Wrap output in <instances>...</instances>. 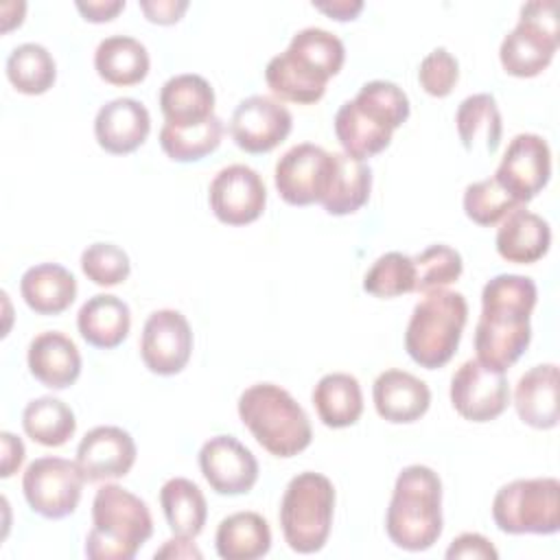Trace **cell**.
<instances>
[{
	"label": "cell",
	"mask_w": 560,
	"mask_h": 560,
	"mask_svg": "<svg viewBox=\"0 0 560 560\" xmlns=\"http://www.w3.org/2000/svg\"><path fill=\"white\" fill-rule=\"evenodd\" d=\"M536 298V282L527 276L499 273L486 282L475 326L477 361L505 372L521 359L532 339L529 317Z\"/></svg>",
	"instance_id": "1"
},
{
	"label": "cell",
	"mask_w": 560,
	"mask_h": 560,
	"mask_svg": "<svg viewBox=\"0 0 560 560\" xmlns=\"http://www.w3.org/2000/svg\"><path fill=\"white\" fill-rule=\"evenodd\" d=\"M346 59L343 42L319 26L298 31L287 50L271 57L265 68L269 90L291 103H315L324 96L326 83Z\"/></svg>",
	"instance_id": "2"
},
{
	"label": "cell",
	"mask_w": 560,
	"mask_h": 560,
	"mask_svg": "<svg viewBox=\"0 0 560 560\" xmlns=\"http://www.w3.org/2000/svg\"><path fill=\"white\" fill-rule=\"evenodd\" d=\"M409 118V98L392 81L374 79L359 88L335 114V136L343 153L363 160L381 153L392 142L394 129Z\"/></svg>",
	"instance_id": "3"
},
{
	"label": "cell",
	"mask_w": 560,
	"mask_h": 560,
	"mask_svg": "<svg viewBox=\"0 0 560 560\" xmlns=\"http://www.w3.org/2000/svg\"><path fill=\"white\" fill-rule=\"evenodd\" d=\"M389 540L405 551H424L442 534V481L422 464L405 466L394 483L385 514Z\"/></svg>",
	"instance_id": "4"
},
{
	"label": "cell",
	"mask_w": 560,
	"mask_h": 560,
	"mask_svg": "<svg viewBox=\"0 0 560 560\" xmlns=\"http://www.w3.org/2000/svg\"><path fill=\"white\" fill-rule=\"evenodd\" d=\"M153 534L147 503L118 483H105L92 501V529L85 538L90 560H131Z\"/></svg>",
	"instance_id": "5"
},
{
	"label": "cell",
	"mask_w": 560,
	"mask_h": 560,
	"mask_svg": "<svg viewBox=\"0 0 560 560\" xmlns=\"http://www.w3.org/2000/svg\"><path fill=\"white\" fill-rule=\"evenodd\" d=\"M238 418L256 442L276 457H293L313 440L306 411L287 389L273 383L247 387L238 396Z\"/></svg>",
	"instance_id": "6"
},
{
	"label": "cell",
	"mask_w": 560,
	"mask_h": 560,
	"mask_svg": "<svg viewBox=\"0 0 560 560\" xmlns=\"http://www.w3.org/2000/svg\"><path fill=\"white\" fill-rule=\"evenodd\" d=\"M468 319V304L459 291L438 289L424 293L413 306L407 330V354L427 370L446 365L462 339Z\"/></svg>",
	"instance_id": "7"
},
{
	"label": "cell",
	"mask_w": 560,
	"mask_h": 560,
	"mask_svg": "<svg viewBox=\"0 0 560 560\" xmlns=\"http://www.w3.org/2000/svg\"><path fill=\"white\" fill-rule=\"evenodd\" d=\"M332 512V481L315 470L298 472L287 483L280 503V527L287 545L298 553L319 551L328 540Z\"/></svg>",
	"instance_id": "8"
},
{
	"label": "cell",
	"mask_w": 560,
	"mask_h": 560,
	"mask_svg": "<svg viewBox=\"0 0 560 560\" xmlns=\"http://www.w3.org/2000/svg\"><path fill=\"white\" fill-rule=\"evenodd\" d=\"M492 518L505 534H556L560 529V481L534 477L501 486L492 499Z\"/></svg>",
	"instance_id": "9"
},
{
	"label": "cell",
	"mask_w": 560,
	"mask_h": 560,
	"mask_svg": "<svg viewBox=\"0 0 560 560\" xmlns=\"http://www.w3.org/2000/svg\"><path fill=\"white\" fill-rule=\"evenodd\" d=\"M558 18L553 0H534L521 7L516 26L503 37L499 59L512 77H536L558 50Z\"/></svg>",
	"instance_id": "10"
},
{
	"label": "cell",
	"mask_w": 560,
	"mask_h": 560,
	"mask_svg": "<svg viewBox=\"0 0 560 560\" xmlns=\"http://www.w3.org/2000/svg\"><path fill=\"white\" fill-rule=\"evenodd\" d=\"M85 477L77 462L44 455L33 459L22 475V492L31 510L44 518H63L81 501Z\"/></svg>",
	"instance_id": "11"
},
{
	"label": "cell",
	"mask_w": 560,
	"mask_h": 560,
	"mask_svg": "<svg viewBox=\"0 0 560 560\" xmlns=\"http://www.w3.org/2000/svg\"><path fill=\"white\" fill-rule=\"evenodd\" d=\"M335 155L313 142H300L276 162L273 182L280 197L291 206L322 203L332 179Z\"/></svg>",
	"instance_id": "12"
},
{
	"label": "cell",
	"mask_w": 560,
	"mask_h": 560,
	"mask_svg": "<svg viewBox=\"0 0 560 560\" xmlns=\"http://www.w3.org/2000/svg\"><path fill=\"white\" fill-rule=\"evenodd\" d=\"M448 394L455 411L470 422H490L510 402L505 372L488 368L477 359H468L455 370Z\"/></svg>",
	"instance_id": "13"
},
{
	"label": "cell",
	"mask_w": 560,
	"mask_h": 560,
	"mask_svg": "<svg viewBox=\"0 0 560 560\" xmlns=\"http://www.w3.org/2000/svg\"><path fill=\"white\" fill-rule=\"evenodd\" d=\"M549 175L551 151L547 140L538 133H518L510 140L492 177L525 206L547 186Z\"/></svg>",
	"instance_id": "14"
},
{
	"label": "cell",
	"mask_w": 560,
	"mask_h": 560,
	"mask_svg": "<svg viewBox=\"0 0 560 560\" xmlns=\"http://www.w3.org/2000/svg\"><path fill=\"white\" fill-rule=\"evenodd\" d=\"M208 201L214 217L225 225H247L256 221L267 203L262 177L247 164L221 168L208 188Z\"/></svg>",
	"instance_id": "15"
},
{
	"label": "cell",
	"mask_w": 560,
	"mask_h": 560,
	"mask_svg": "<svg viewBox=\"0 0 560 560\" xmlns=\"http://www.w3.org/2000/svg\"><path fill=\"white\" fill-rule=\"evenodd\" d=\"M192 352V330L188 319L175 308L153 311L140 337V357L144 365L162 376L177 374L186 368Z\"/></svg>",
	"instance_id": "16"
},
{
	"label": "cell",
	"mask_w": 560,
	"mask_h": 560,
	"mask_svg": "<svg viewBox=\"0 0 560 560\" xmlns=\"http://www.w3.org/2000/svg\"><path fill=\"white\" fill-rule=\"evenodd\" d=\"M293 127L291 112L276 98L254 94L243 98L230 120V133L238 149L267 153L276 149Z\"/></svg>",
	"instance_id": "17"
},
{
	"label": "cell",
	"mask_w": 560,
	"mask_h": 560,
	"mask_svg": "<svg viewBox=\"0 0 560 560\" xmlns=\"http://www.w3.org/2000/svg\"><path fill=\"white\" fill-rule=\"evenodd\" d=\"M199 468L219 494H245L258 479L254 453L234 435H214L199 448Z\"/></svg>",
	"instance_id": "18"
},
{
	"label": "cell",
	"mask_w": 560,
	"mask_h": 560,
	"mask_svg": "<svg viewBox=\"0 0 560 560\" xmlns=\"http://www.w3.org/2000/svg\"><path fill=\"white\" fill-rule=\"evenodd\" d=\"M136 442L129 431L101 424L81 438L74 462L85 481H107L125 477L136 462Z\"/></svg>",
	"instance_id": "19"
},
{
	"label": "cell",
	"mask_w": 560,
	"mask_h": 560,
	"mask_svg": "<svg viewBox=\"0 0 560 560\" xmlns=\"http://www.w3.org/2000/svg\"><path fill=\"white\" fill-rule=\"evenodd\" d=\"M151 131L147 107L129 96H118L98 107L94 118V136L101 149L114 155L136 151Z\"/></svg>",
	"instance_id": "20"
},
{
	"label": "cell",
	"mask_w": 560,
	"mask_h": 560,
	"mask_svg": "<svg viewBox=\"0 0 560 560\" xmlns=\"http://www.w3.org/2000/svg\"><path fill=\"white\" fill-rule=\"evenodd\" d=\"M376 413L394 424H409L420 420L429 405L431 392L424 381L405 370H385L372 385Z\"/></svg>",
	"instance_id": "21"
},
{
	"label": "cell",
	"mask_w": 560,
	"mask_h": 560,
	"mask_svg": "<svg viewBox=\"0 0 560 560\" xmlns=\"http://www.w3.org/2000/svg\"><path fill=\"white\" fill-rule=\"evenodd\" d=\"M26 361L31 374L50 389H66L81 374L79 348L59 330H46L33 337Z\"/></svg>",
	"instance_id": "22"
},
{
	"label": "cell",
	"mask_w": 560,
	"mask_h": 560,
	"mask_svg": "<svg viewBox=\"0 0 560 560\" xmlns=\"http://www.w3.org/2000/svg\"><path fill=\"white\" fill-rule=\"evenodd\" d=\"M160 109L171 127L201 125L214 116V90L201 74H175L160 90Z\"/></svg>",
	"instance_id": "23"
},
{
	"label": "cell",
	"mask_w": 560,
	"mask_h": 560,
	"mask_svg": "<svg viewBox=\"0 0 560 560\" xmlns=\"http://www.w3.org/2000/svg\"><path fill=\"white\" fill-rule=\"evenodd\" d=\"M494 245L503 260L529 265L547 254L551 245V228L540 214L521 206L501 221Z\"/></svg>",
	"instance_id": "24"
},
{
	"label": "cell",
	"mask_w": 560,
	"mask_h": 560,
	"mask_svg": "<svg viewBox=\"0 0 560 560\" xmlns=\"http://www.w3.org/2000/svg\"><path fill=\"white\" fill-rule=\"evenodd\" d=\"M514 407L518 418L534 429H553L558 424V365L538 363L516 383Z\"/></svg>",
	"instance_id": "25"
},
{
	"label": "cell",
	"mask_w": 560,
	"mask_h": 560,
	"mask_svg": "<svg viewBox=\"0 0 560 560\" xmlns=\"http://www.w3.org/2000/svg\"><path fill=\"white\" fill-rule=\"evenodd\" d=\"M77 328L90 346L109 350L120 346L129 335L131 311L120 298L112 293H96L79 308Z\"/></svg>",
	"instance_id": "26"
},
{
	"label": "cell",
	"mask_w": 560,
	"mask_h": 560,
	"mask_svg": "<svg viewBox=\"0 0 560 560\" xmlns=\"http://www.w3.org/2000/svg\"><path fill=\"white\" fill-rule=\"evenodd\" d=\"M20 293L37 315H59L74 302L77 280L63 265L39 262L22 273Z\"/></svg>",
	"instance_id": "27"
},
{
	"label": "cell",
	"mask_w": 560,
	"mask_h": 560,
	"mask_svg": "<svg viewBox=\"0 0 560 560\" xmlns=\"http://www.w3.org/2000/svg\"><path fill=\"white\" fill-rule=\"evenodd\" d=\"M214 547L223 560L262 558L271 549L269 523L258 512H234L219 523Z\"/></svg>",
	"instance_id": "28"
},
{
	"label": "cell",
	"mask_w": 560,
	"mask_h": 560,
	"mask_svg": "<svg viewBox=\"0 0 560 560\" xmlns=\"http://www.w3.org/2000/svg\"><path fill=\"white\" fill-rule=\"evenodd\" d=\"M94 68L112 85H136L149 72L147 46L129 35H109L94 50Z\"/></svg>",
	"instance_id": "29"
},
{
	"label": "cell",
	"mask_w": 560,
	"mask_h": 560,
	"mask_svg": "<svg viewBox=\"0 0 560 560\" xmlns=\"http://www.w3.org/2000/svg\"><path fill=\"white\" fill-rule=\"evenodd\" d=\"M313 405L326 427H350L361 418L363 411L361 385L352 374L346 372L324 374L313 387Z\"/></svg>",
	"instance_id": "30"
},
{
	"label": "cell",
	"mask_w": 560,
	"mask_h": 560,
	"mask_svg": "<svg viewBox=\"0 0 560 560\" xmlns=\"http://www.w3.org/2000/svg\"><path fill=\"white\" fill-rule=\"evenodd\" d=\"M455 125L464 149L470 153L481 147L492 155L501 144V112L494 96L488 92L466 96L455 112Z\"/></svg>",
	"instance_id": "31"
},
{
	"label": "cell",
	"mask_w": 560,
	"mask_h": 560,
	"mask_svg": "<svg viewBox=\"0 0 560 560\" xmlns=\"http://www.w3.org/2000/svg\"><path fill=\"white\" fill-rule=\"evenodd\" d=\"M160 505L175 536L197 538L208 518V503L199 486L186 477H171L160 488Z\"/></svg>",
	"instance_id": "32"
},
{
	"label": "cell",
	"mask_w": 560,
	"mask_h": 560,
	"mask_svg": "<svg viewBox=\"0 0 560 560\" xmlns=\"http://www.w3.org/2000/svg\"><path fill=\"white\" fill-rule=\"evenodd\" d=\"M332 179L326 199L322 201L324 210L335 217L357 212L368 199L372 190V168L348 153H332Z\"/></svg>",
	"instance_id": "33"
},
{
	"label": "cell",
	"mask_w": 560,
	"mask_h": 560,
	"mask_svg": "<svg viewBox=\"0 0 560 560\" xmlns=\"http://www.w3.org/2000/svg\"><path fill=\"white\" fill-rule=\"evenodd\" d=\"M22 427L33 442L55 448L74 435L77 420L74 411L63 400L55 396H39L26 402L22 411Z\"/></svg>",
	"instance_id": "34"
},
{
	"label": "cell",
	"mask_w": 560,
	"mask_h": 560,
	"mask_svg": "<svg viewBox=\"0 0 560 560\" xmlns=\"http://www.w3.org/2000/svg\"><path fill=\"white\" fill-rule=\"evenodd\" d=\"M57 77V66L48 48L35 42L20 44L7 57V79L11 85L28 96L44 94L52 88Z\"/></svg>",
	"instance_id": "35"
},
{
	"label": "cell",
	"mask_w": 560,
	"mask_h": 560,
	"mask_svg": "<svg viewBox=\"0 0 560 560\" xmlns=\"http://www.w3.org/2000/svg\"><path fill=\"white\" fill-rule=\"evenodd\" d=\"M223 138V122L219 116H210L206 122L195 127H171L162 125L160 147L175 162H197L212 153Z\"/></svg>",
	"instance_id": "36"
},
{
	"label": "cell",
	"mask_w": 560,
	"mask_h": 560,
	"mask_svg": "<svg viewBox=\"0 0 560 560\" xmlns=\"http://www.w3.org/2000/svg\"><path fill=\"white\" fill-rule=\"evenodd\" d=\"M416 287L413 258L402 252L378 256L363 276V289L376 298H398Z\"/></svg>",
	"instance_id": "37"
},
{
	"label": "cell",
	"mask_w": 560,
	"mask_h": 560,
	"mask_svg": "<svg viewBox=\"0 0 560 560\" xmlns=\"http://www.w3.org/2000/svg\"><path fill=\"white\" fill-rule=\"evenodd\" d=\"M521 203L494 177L472 182L464 190V212L477 225H497Z\"/></svg>",
	"instance_id": "38"
},
{
	"label": "cell",
	"mask_w": 560,
	"mask_h": 560,
	"mask_svg": "<svg viewBox=\"0 0 560 560\" xmlns=\"http://www.w3.org/2000/svg\"><path fill=\"white\" fill-rule=\"evenodd\" d=\"M416 267V287L418 293H429L438 289H446L455 282L464 271V260L457 249L444 243L429 245L420 254L413 256Z\"/></svg>",
	"instance_id": "39"
},
{
	"label": "cell",
	"mask_w": 560,
	"mask_h": 560,
	"mask_svg": "<svg viewBox=\"0 0 560 560\" xmlns=\"http://www.w3.org/2000/svg\"><path fill=\"white\" fill-rule=\"evenodd\" d=\"M81 269L98 287H116L131 271L129 256L114 243H92L81 252Z\"/></svg>",
	"instance_id": "40"
},
{
	"label": "cell",
	"mask_w": 560,
	"mask_h": 560,
	"mask_svg": "<svg viewBox=\"0 0 560 560\" xmlns=\"http://www.w3.org/2000/svg\"><path fill=\"white\" fill-rule=\"evenodd\" d=\"M459 79V63L457 59L444 48L438 46L433 48L418 68V81L422 90L431 96H448Z\"/></svg>",
	"instance_id": "41"
},
{
	"label": "cell",
	"mask_w": 560,
	"mask_h": 560,
	"mask_svg": "<svg viewBox=\"0 0 560 560\" xmlns=\"http://www.w3.org/2000/svg\"><path fill=\"white\" fill-rule=\"evenodd\" d=\"M446 558L455 560V558H481V560H497L499 551L492 547V542L477 534V532H466L459 534L446 549Z\"/></svg>",
	"instance_id": "42"
},
{
	"label": "cell",
	"mask_w": 560,
	"mask_h": 560,
	"mask_svg": "<svg viewBox=\"0 0 560 560\" xmlns=\"http://www.w3.org/2000/svg\"><path fill=\"white\" fill-rule=\"evenodd\" d=\"M140 9L149 22L175 24L188 9V0H140Z\"/></svg>",
	"instance_id": "43"
},
{
	"label": "cell",
	"mask_w": 560,
	"mask_h": 560,
	"mask_svg": "<svg viewBox=\"0 0 560 560\" xmlns=\"http://www.w3.org/2000/svg\"><path fill=\"white\" fill-rule=\"evenodd\" d=\"M74 7L83 15V20L98 24L114 20L125 9V0H77Z\"/></svg>",
	"instance_id": "44"
},
{
	"label": "cell",
	"mask_w": 560,
	"mask_h": 560,
	"mask_svg": "<svg viewBox=\"0 0 560 560\" xmlns=\"http://www.w3.org/2000/svg\"><path fill=\"white\" fill-rule=\"evenodd\" d=\"M0 442H2V466H0V477H11L24 462V444L18 435L2 431L0 433Z\"/></svg>",
	"instance_id": "45"
},
{
	"label": "cell",
	"mask_w": 560,
	"mask_h": 560,
	"mask_svg": "<svg viewBox=\"0 0 560 560\" xmlns=\"http://www.w3.org/2000/svg\"><path fill=\"white\" fill-rule=\"evenodd\" d=\"M313 7L322 13H326L328 18L346 22V20H354L361 13L363 2L361 0H328V2H313Z\"/></svg>",
	"instance_id": "46"
},
{
	"label": "cell",
	"mask_w": 560,
	"mask_h": 560,
	"mask_svg": "<svg viewBox=\"0 0 560 560\" xmlns=\"http://www.w3.org/2000/svg\"><path fill=\"white\" fill-rule=\"evenodd\" d=\"M155 558H201V551L190 542V538L177 536L166 540V545L155 551Z\"/></svg>",
	"instance_id": "47"
}]
</instances>
